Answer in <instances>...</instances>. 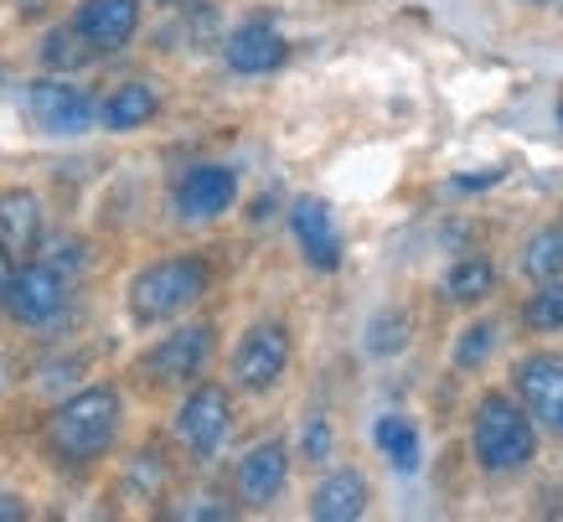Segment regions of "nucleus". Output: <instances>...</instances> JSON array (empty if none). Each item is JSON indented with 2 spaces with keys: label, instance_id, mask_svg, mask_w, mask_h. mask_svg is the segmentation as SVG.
<instances>
[{
  "label": "nucleus",
  "instance_id": "1",
  "mask_svg": "<svg viewBox=\"0 0 563 522\" xmlns=\"http://www.w3.org/2000/svg\"><path fill=\"white\" fill-rule=\"evenodd\" d=\"M471 450H476L481 471L492 476L522 471L532 450H538V429H532L528 409L517 404L512 393H486L476 404V420H471Z\"/></svg>",
  "mask_w": 563,
  "mask_h": 522
},
{
  "label": "nucleus",
  "instance_id": "2",
  "mask_svg": "<svg viewBox=\"0 0 563 522\" xmlns=\"http://www.w3.org/2000/svg\"><path fill=\"white\" fill-rule=\"evenodd\" d=\"M120 435V393L114 388H84L68 404H57L47 420V445L63 460H99Z\"/></svg>",
  "mask_w": 563,
  "mask_h": 522
},
{
  "label": "nucleus",
  "instance_id": "3",
  "mask_svg": "<svg viewBox=\"0 0 563 522\" xmlns=\"http://www.w3.org/2000/svg\"><path fill=\"white\" fill-rule=\"evenodd\" d=\"M207 295V264L202 259H161L130 280V316L135 320H172L187 305Z\"/></svg>",
  "mask_w": 563,
  "mask_h": 522
},
{
  "label": "nucleus",
  "instance_id": "4",
  "mask_svg": "<svg viewBox=\"0 0 563 522\" xmlns=\"http://www.w3.org/2000/svg\"><path fill=\"white\" fill-rule=\"evenodd\" d=\"M290 368V331L279 326V320H258L249 326L239 341V352H233V378H239L249 393H264L285 378Z\"/></svg>",
  "mask_w": 563,
  "mask_h": 522
},
{
  "label": "nucleus",
  "instance_id": "5",
  "mask_svg": "<svg viewBox=\"0 0 563 522\" xmlns=\"http://www.w3.org/2000/svg\"><path fill=\"white\" fill-rule=\"evenodd\" d=\"M228 429H233V404H228V393L212 383L191 388L187 404L176 409V439H181L191 455H202V460L222 450Z\"/></svg>",
  "mask_w": 563,
  "mask_h": 522
},
{
  "label": "nucleus",
  "instance_id": "6",
  "mask_svg": "<svg viewBox=\"0 0 563 522\" xmlns=\"http://www.w3.org/2000/svg\"><path fill=\"white\" fill-rule=\"evenodd\" d=\"M26 115H32L36 130H47V135H84L88 124L99 119V109H93V99L78 94L73 84L42 78V84L26 88Z\"/></svg>",
  "mask_w": 563,
  "mask_h": 522
},
{
  "label": "nucleus",
  "instance_id": "7",
  "mask_svg": "<svg viewBox=\"0 0 563 522\" xmlns=\"http://www.w3.org/2000/svg\"><path fill=\"white\" fill-rule=\"evenodd\" d=\"M207 357H212V326H181L166 341H155L145 362H140V372L151 383H187L207 368Z\"/></svg>",
  "mask_w": 563,
  "mask_h": 522
},
{
  "label": "nucleus",
  "instance_id": "8",
  "mask_svg": "<svg viewBox=\"0 0 563 522\" xmlns=\"http://www.w3.org/2000/svg\"><path fill=\"white\" fill-rule=\"evenodd\" d=\"M68 305V280L57 264H26V270L11 274V290H5V311L26 326H42L57 311Z\"/></svg>",
  "mask_w": 563,
  "mask_h": 522
},
{
  "label": "nucleus",
  "instance_id": "9",
  "mask_svg": "<svg viewBox=\"0 0 563 522\" xmlns=\"http://www.w3.org/2000/svg\"><path fill=\"white\" fill-rule=\"evenodd\" d=\"M239 203V176L228 166H191L176 182V213L187 222H212Z\"/></svg>",
  "mask_w": 563,
  "mask_h": 522
},
{
  "label": "nucleus",
  "instance_id": "10",
  "mask_svg": "<svg viewBox=\"0 0 563 522\" xmlns=\"http://www.w3.org/2000/svg\"><path fill=\"white\" fill-rule=\"evenodd\" d=\"M290 228L310 270H336L342 264V228H336V213L321 197H300L290 207Z\"/></svg>",
  "mask_w": 563,
  "mask_h": 522
},
{
  "label": "nucleus",
  "instance_id": "11",
  "mask_svg": "<svg viewBox=\"0 0 563 522\" xmlns=\"http://www.w3.org/2000/svg\"><path fill=\"white\" fill-rule=\"evenodd\" d=\"M135 26H140V0H84L78 21H73V32L99 52L124 47L135 36Z\"/></svg>",
  "mask_w": 563,
  "mask_h": 522
},
{
  "label": "nucleus",
  "instance_id": "12",
  "mask_svg": "<svg viewBox=\"0 0 563 522\" xmlns=\"http://www.w3.org/2000/svg\"><path fill=\"white\" fill-rule=\"evenodd\" d=\"M517 393L528 399L532 414H538L553 435H563V357H553V352L528 357V362L517 368Z\"/></svg>",
  "mask_w": 563,
  "mask_h": 522
},
{
  "label": "nucleus",
  "instance_id": "13",
  "mask_svg": "<svg viewBox=\"0 0 563 522\" xmlns=\"http://www.w3.org/2000/svg\"><path fill=\"white\" fill-rule=\"evenodd\" d=\"M290 481V450L279 439H264L239 460V497L249 507H269Z\"/></svg>",
  "mask_w": 563,
  "mask_h": 522
},
{
  "label": "nucleus",
  "instance_id": "14",
  "mask_svg": "<svg viewBox=\"0 0 563 522\" xmlns=\"http://www.w3.org/2000/svg\"><path fill=\"white\" fill-rule=\"evenodd\" d=\"M290 57L285 36L274 32L269 21H243L239 32L228 36V68L243 73V78H258V73H274Z\"/></svg>",
  "mask_w": 563,
  "mask_h": 522
},
{
  "label": "nucleus",
  "instance_id": "15",
  "mask_svg": "<svg viewBox=\"0 0 563 522\" xmlns=\"http://www.w3.org/2000/svg\"><path fill=\"white\" fill-rule=\"evenodd\" d=\"M42 243V203L32 192H0V249L32 253Z\"/></svg>",
  "mask_w": 563,
  "mask_h": 522
},
{
  "label": "nucleus",
  "instance_id": "16",
  "mask_svg": "<svg viewBox=\"0 0 563 522\" xmlns=\"http://www.w3.org/2000/svg\"><path fill=\"white\" fill-rule=\"evenodd\" d=\"M367 512V481L357 471H331L310 497V518L321 522H357Z\"/></svg>",
  "mask_w": 563,
  "mask_h": 522
},
{
  "label": "nucleus",
  "instance_id": "17",
  "mask_svg": "<svg viewBox=\"0 0 563 522\" xmlns=\"http://www.w3.org/2000/svg\"><path fill=\"white\" fill-rule=\"evenodd\" d=\"M373 439H377V450L388 455L404 476H413L424 466V439H419L413 420H404V414H383V420L373 424Z\"/></svg>",
  "mask_w": 563,
  "mask_h": 522
},
{
  "label": "nucleus",
  "instance_id": "18",
  "mask_svg": "<svg viewBox=\"0 0 563 522\" xmlns=\"http://www.w3.org/2000/svg\"><path fill=\"white\" fill-rule=\"evenodd\" d=\"M103 130H140L145 119H155V88L151 84H124L114 88L99 109Z\"/></svg>",
  "mask_w": 563,
  "mask_h": 522
},
{
  "label": "nucleus",
  "instance_id": "19",
  "mask_svg": "<svg viewBox=\"0 0 563 522\" xmlns=\"http://www.w3.org/2000/svg\"><path fill=\"white\" fill-rule=\"evenodd\" d=\"M522 270H528L532 280H559L563 274V222H553V228H543V233L528 238Z\"/></svg>",
  "mask_w": 563,
  "mask_h": 522
},
{
  "label": "nucleus",
  "instance_id": "20",
  "mask_svg": "<svg viewBox=\"0 0 563 522\" xmlns=\"http://www.w3.org/2000/svg\"><path fill=\"white\" fill-rule=\"evenodd\" d=\"M492 285H496L492 259H461L455 270L444 274V295L450 301H481V295H492Z\"/></svg>",
  "mask_w": 563,
  "mask_h": 522
},
{
  "label": "nucleus",
  "instance_id": "21",
  "mask_svg": "<svg viewBox=\"0 0 563 522\" xmlns=\"http://www.w3.org/2000/svg\"><path fill=\"white\" fill-rule=\"evenodd\" d=\"M522 320H528L532 331H559V326H563V274H559V280H543V290L528 301Z\"/></svg>",
  "mask_w": 563,
  "mask_h": 522
},
{
  "label": "nucleus",
  "instance_id": "22",
  "mask_svg": "<svg viewBox=\"0 0 563 522\" xmlns=\"http://www.w3.org/2000/svg\"><path fill=\"white\" fill-rule=\"evenodd\" d=\"M492 347H496V326L492 320H476V326H465L461 331V347H455V368H481L486 357H492Z\"/></svg>",
  "mask_w": 563,
  "mask_h": 522
},
{
  "label": "nucleus",
  "instance_id": "23",
  "mask_svg": "<svg viewBox=\"0 0 563 522\" xmlns=\"http://www.w3.org/2000/svg\"><path fill=\"white\" fill-rule=\"evenodd\" d=\"M78 42H84L78 32H52L47 47H42V57H47L52 68H73V63H84V57H88V52H73Z\"/></svg>",
  "mask_w": 563,
  "mask_h": 522
},
{
  "label": "nucleus",
  "instance_id": "24",
  "mask_svg": "<svg viewBox=\"0 0 563 522\" xmlns=\"http://www.w3.org/2000/svg\"><path fill=\"white\" fill-rule=\"evenodd\" d=\"M130 481L145 487V497H161V487H166V466H161V455H140L135 466H130Z\"/></svg>",
  "mask_w": 563,
  "mask_h": 522
},
{
  "label": "nucleus",
  "instance_id": "25",
  "mask_svg": "<svg viewBox=\"0 0 563 522\" xmlns=\"http://www.w3.org/2000/svg\"><path fill=\"white\" fill-rule=\"evenodd\" d=\"M300 445H306L310 460H331V424H325V420H310L306 435H300Z\"/></svg>",
  "mask_w": 563,
  "mask_h": 522
},
{
  "label": "nucleus",
  "instance_id": "26",
  "mask_svg": "<svg viewBox=\"0 0 563 522\" xmlns=\"http://www.w3.org/2000/svg\"><path fill=\"white\" fill-rule=\"evenodd\" d=\"M21 518H26V507L16 497H0V522H21Z\"/></svg>",
  "mask_w": 563,
  "mask_h": 522
},
{
  "label": "nucleus",
  "instance_id": "27",
  "mask_svg": "<svg viewBox=\"0 0 563 522\" xmlns=\"http://www.w3.org/2000/svg\"><path fill=\"white\" fill-rule=\"evenodd\" d=\"M11 274H16V270H11V253L0 249V305H5V290H11Z\"/></svg>",
  "mask_w": 563,
  "mask_h": 522
},
{
  "label": "nucleus",
  "instance_id": "28",
  "mask_svg": "<svg viewBox=\"0 0 563 522\" xmlns=\"http://www.w3.org/2000/svg\"><path fill=\"white\" fill-rule=\"evenodd\" d=\"M559 119H563V104H559Z\"/></svg>",
  "mask_w": 563,
  "mask_h": 522
},
{
  "label": "nucleus",
  "instance_id": "29",
  "mask_svg": "<svg viewBox=\"0 0 563 522\" xmlns=\"http://www.w3.org/2000/svg\"><path fill=\"white\" fill-rule=\"evenodd\" d=\"M538 6H548V0H538Z\"/></svg>",
  "mask_w": 563,
  "mask_h": 522
}]
</instances>
